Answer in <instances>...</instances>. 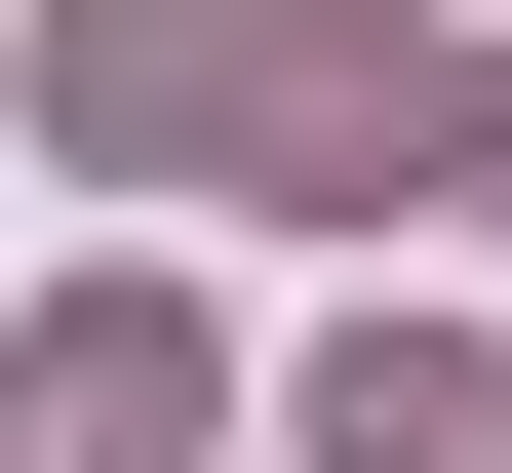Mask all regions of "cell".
Listing matches in <instances>:
<instances>
[{
  "instance_id": "6da1fadb",
  "label": "cell",
  "mask_w": 512,
  "mask_h": 473,
  "mask_svg": "<svg viewBox=\"0 0 512 473\" xmlns=\"http://www.w3.org/2000/svg\"><path fill=\"white\" fill-rule=\"evenodd\" d=\"M0 434H40V473H197V316H158V276H79V316L0 355Z\"/></svg>"
},
{
  "instance_id": "7a4b0ae2",
  "label": "cell",
  "mask_w": 512,
  "mask_h": 473,
  "mask_svg": "<svg viewBox=\"0 0 512 473\" xmlns=\"http://www.w3.org/2000/svg\"><path fill=\"white\" fill-rule=\"evenodd\" d=\"M316 473H512V355H434V316H355V355H316Z\"/></svg>"
}]
</instances>
